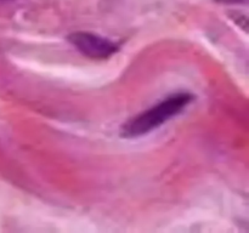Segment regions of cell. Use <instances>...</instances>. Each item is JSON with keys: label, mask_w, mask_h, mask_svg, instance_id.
<instances>
[{"label": "cell", "mask_w": 249, "mask_h": 233, "mask_svg": "<svg viewBox=\"0 0 249 233\" xmlns=\"http://www.w3.org/2000/svg\"><path fill=\"white\" fill-rule=\"evenodd\" d=\"M68 41L83 55L96 60L107 58L118 51V45L113 41L89 32H75L70 34Z\"/></svg>", "instance_id": "cell-2"}, {"label": "cell", "mask_w": 249, "mask_h": 233, "mask_svg": "<svg viewBox=\"0 0 249 233\" xmlns=\"http://www.w3.org/2000/svg\"><path fill=\"white\" fill-rule=\"evenodd\" d=\"M192 97L194 96L190 94H178L168 97L124 124L121 130L122 135L123 137H140L156 130L184 111L192 101Z\"/></svg>", "instance_id": "cell-1"}]
</instances>
